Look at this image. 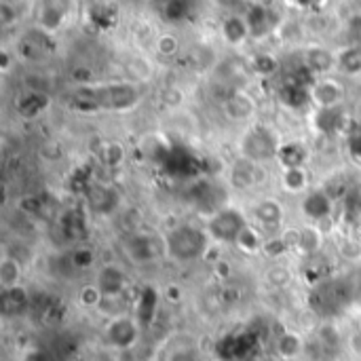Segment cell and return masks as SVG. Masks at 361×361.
Instances as JSON below:
<instances>
[{"label":"cell","mask_w":361,"mask_h":361,"mask_svg":"<svg viewBox=\"0 0 361 361\" xmlns=\"http://www.w3.org/2000/svg\"><path fill=\"white\" fill-rule=\"evenodd\" d=\"M76 95L89 99L95 110H112L127 112L140 104V89L129 80L121 82H104V85H82Z\"/></svg>","instance_id":"1"},{"label":"cell","mask_w":361,"mask_h":361,"mask_svg":"<svg viewBox=\"0 0 361 361\" xmlns=\"http://www.w3.org/2000/svg\"><path fill=\"white\" fill-rule=\"evenodd\" d=\"M165 254L180 264L195 262L205 256L209 247V235L203 228H197L192 224H180L167 231L163 239Z\"/></svg>","instance_id":"2"},{"label":"cell","mask_w":361,"mask_h":361,"mask_svg":"<svg viewBox=\"0 0 361 361\" xmlns=\"http://www.w3.org/2000/svg\"><path fill=\"white\" fill-rule=\"evenodd\" d=\"M239 146H241V159L264 165L267 161L277 159L283 142L279 140V135L273 127H269L264 123H256L254 127H250L245 131Z\"/></svg>","instance_id":"3"},{"label":"cell","mask_w":361,"mask_h":361,"mask_svg":"<svg viewBox=\"0 0 361 361\" xmlns=\"http://www.w3.org/2000/svg\"><path fill=\"white\" fill-rule=\"evenodd\" d=\"M247 226H250V222L243 216V212H239L235 207H222L220 212L209 216L205 231H207L209 239H214L218 243H233L235 245Z\"/></svg>","instance_id":"4"},{"label":"cell","mask_w":361,"mask_h":361,"mask_svg":"<svg viewBox=\"0 0 361 361\" xmlns=\"http://www.w3.org/2000/svg\"><path fill=\"white\" fill-rule=\"evenodd\" d=\"M309 95L319 110H338L347 99V87L341 78L317 76L309 85Z\"/></svg>","instance_id":"5"},{"label":"cell","mask_w":361,"mask_h":361,"mask_svg":"<svg viewBox=\"0 0 361 361\" xmlns=\"http://www.w3.org/2000/svg\"><path fill=\"white\" fill-rule=\"evenodd\" d=\"M140 324L135 317L129 315H118L112 317L110 324L106 326V345L114 351H129L135 347L137 338H140Z\"/></svg>","instance_id":"6"},{"label":"cell","mask_w":361,"mask_h":361,"mask_svg":"<svg viewBox=\"0 0 361 361\" xmlns=\"http://www.w3.org/2000/svg\"><path fill=\"white\" fill-rule=\"evenodd\" d=\"M258 110V102L256 97L241 87H235L224 99H222V112L228 121L235 123H247L256 116Z\"/></svg>","instance_id":"7"},{"label":"cell","mask_w":361,"mask_h":361,"mask_svg":"<svg viewBox=\"0 0 361 361\" xmlns=\"http://www.w3.org/2000/svg\"><path fill=\"white\" fill-rule=\"evenodd\" d=\"M125 252H127L131 262H135V264H150L159 256L161 245H159L157 237H152L150 233L137 231V233H131L127 237Z\"/></svg>","instance_id":"8"},{"label":"cell","mask_w":361,"mask_h":361,"mask_svg":"<svg viewBox=\"0 0 361 361\" xmlns=\"http://www.w3.org/2000/svg\"><path fill=\"white\" fill-rule=\"evenodd\" d=\"M231 184L239 190H252L256 186H260L267 178L264 165L247 161V159H239L233 163L231 167Z\"/></svg>","instance_id":"9"},{"label":"cell","mask_w":361,"mask_h":361,"mask_svg":"<svg viewBox=\"0 0 361 361\" xmlns=\"http://www.w3.org/2000/svg\"><path fill=\"white\" fill-rule=\"evenodd\" d=\"M283 241L290 250H298L305 256H313L324 247V233L322 228L307 224L302 228H292L290 237L283 235Z\"/></svg>","instance_id":"10"},{"label":"cell","mask_w":361,"mask_h":361,"mask_svg":"<svg viewBox=\"0 0 361 361\" xmlns=\"http://www.w3.org/2000/svg\"><path fill=\"white\" fill-rule=\"evenodd\" d=\"M97 290L102 292L104 300H118L125 294L127 288V275L121 267L116 264H104L97 273L95 279Z\"/></svg>","instance_id":"11"},{"label":"cell","mask_w":361,"mask_h":361,"mask_svg":"<svg viewBox=\"0 0 361 361\" xmlns=\"http://www.w3.org/2000/svg\"><path fill=\"white\" fill-rule=\"evenodd\" d=\"M302 66L317 76H328L334 68H338V55H334L326 47H307L302 51Z\"/></svg>","instance_id":"12"},{"label":"cell","mask_w":361,"mask_h":361,"mask_svg":"<svg viewBox=\"0 0 361 361\" xmlns=\"http://www.w3.org/2000/svg\"><path fill=\"white\" fill-rule=\"evenodd\" d=\"M300 209H302L305 218H309L313 222H322V220L330 218V214L334 209V199L328 195V190H313L302 197Z\"/></svg>","instance_id":"13"},{"label":"cell","mask_w":361,"mask_h":361,"mask_svg":"<svg viewBox=\"0 0 361 361\" xmlns=\"http://www.w3.org/2000/svg\"><path fill=\"white\" fill-rule=\"evenodd\" d=\"M51 106V97L47 91H36V89H27L25 93H21L15 99V110L21 118H36L40 116L47 108Z\"/></svg>","instance_id":"14"},{"label":"cell","mask_w":361,"mask_h":361,"mask_svg":"<svg viewBox=\"0 0 361 361\" xmlns=\"http://www.w3.org/2000/svg\"><path fill=\"white\" fill-rule=\"evenodd\" d=\"M275 353L283 361L300 360L307 353V338L300 332L286 330L283 334H279V338L275 343Z\"/></svg>","instance_id":"15"},{"label":"cell","mask_w":361,"mask_h":361,"mask_svg":"<svg viewBox=\"0 0 361 361\" xmlns=\"http://www.w3.org/2000/svg\"><path fill=\"white\" fill-rule=\"evenodd\" d=\"M279 97H281V102H283L288 108L298 110V108H302V106L311 99V95H309V85H305V82H302L300 78H296V76H290V78L281 85Z\"/></svg>","instance_id":"16"},{"label":"cell","mask_w":361,"mask_h":361,"mask_svg":"<svg viewBox=\"0 0 361 361\" xmlns=\"http://www.w3.org/2000/svg\"><path fill=\"white\" fill-rule=\"evenodd\" d=\"M87 201H89V207L97 214H112L116 207H118V195L108 188V186H95L87 192Z\"/></svg>","instance_id":"17"},{"label":"cell","mask_w":361,"mask_h":361,"mask_svg":"<svg viewBox=\"0 0 361 361\" xmlns=\"http://www.w3.org/2000/svg\"><path fill=\"white\" fill-rule=\"evenodd\" d=\"M220 34H222V38L228 44H241V42H245L252 36V30H250L245 17H241V15H228L222 21Z\"/></svg>","instance_id":"18"},{"label":"cell","mask_w":361,"mask_h":361,"mask_svg":"<svg viewBox=\"0 0 361 361\" xmlns=\"http://www.w3.org/2000/svg\"><path fill=\"white\" fill-rule=\"evenodd\" d=\"M254 218L264 228H277L281 224V220H283V207L275 199H264V201L256 203Z\"/></svg>","instance_id":"19"},{"label":"cell","mask_w":361,"mask_h":361,"mask_svg":"<svg viewBox=\"0 0 361 361\" xmlns=\"http://www.w3.org/2000/svg\"><path fill=\"white\" fill-rule=\"evenodd\" d=\"M277 159L281 161L283 169H302L309 159V150L302 142H288L281 146Z\"/></svg>","instance_id":"20"},{"label":"cell","mask_w":361,"mask_h":361,"mask_svg":"<svg viewBox=\"0 0 361 361\" xmlns=\"http://www.w3.org/2000/svg\"><path fill=\"white\" fill-rule=\"evenodd\" d=\"M245 21L252 30V36H262L267 32L273 30V21H271V11L269 6L264 4H254L250 6L247 15H245Z\"/></svg>","instance_id":"21"},{"label":"cell","mask_w":361,"mask_h":361,"mask_svg":"<svg viewBox=\"0 0 361 361\" xmlns=\"http://www.w3.org/2000/svg\"><path fill=\"white\" fill-rule=\"evenodd\" d=\"M157 292L152 290V288H146L142 294H140V298H137V302H135V319H137V324L144 328V326H148L150 322H152V317H154V311H157Z\"/></svg>","instance_id":"22"},{"label":"cell","mask_w":361,"mask_h":361,"mask_svg":"<svg viewBox=\"0 0 361 361\" xmlns=\"http://www.w3.org/2000/svg\"><path fill=\"white\" fill-rule=\"evenodd\" d=\"M40 8H42L38 13V25H40V30L42 32H55L63 23V19H66V11L59 4H55V2H44Z\"/></svg>","instance_id":"23"},{"label":"cell","mask_w":361,"mask_h":361,"mask_svg":"<svg viewBox=\"0 0 361 361\" xmlns=\"http://www.w3.org/2000/svg\"><path fill=\"white\" fill-rule=\"evenodd\" d=\"M27 302H30V294H27V290L23 286L2 290V309H4L6 315L23 311L27 307Z\"/></svg>","instance_id":"24"},{"label":"cell","mask_w":361,"mask_h":361,"mask_svg":"<svg viewBox=\"0 0 361 361\" xmlns=\"http://www.w3.org/2000/svg\"><path fill=\"white\" fill-rule=\"evenodd\" d=\"M61 231L68 239L72 241H78L85 233H87V222H85V216L78 212V209H70L63 214L61 218Z\"/></svg>","instance_id":"25"},{"label":"cell","mask_w":361,"mask_h":361,"mask_svg":"<svg viewBox=\"0 0 361 361\" xmlns=\"http://www.w3.org/2000/svg\"><path fill=\"white\" fill-rule=\"evenodd\" d=\"M315 341L328 351V353H336V351H341V347H343V334H341V330L334 326V324H322L319 328H317V334H315Z\"/></svg>","instance_id":"26"},{"label":"cell","mask_w":361,"mask_h":361,"mask_svg":"<svg viewBox=\"0 0 361 361\" xmlns=\"http://www.w3.org/2000/svg\"><path fill=\"white\" fill-rule=\"evenodd\" d=\"M19 281H21V267H19L17 258L2 256V262H0V286H2V290L21 286Z\"/></svg>","instance_id":"27"},{"label":"cell","mask_w":361,"mask_h":361,"mask_svg":"<svg viewBox=\"0 0 361 361\" xmlns=\"http://www.w3.org/2000/svg\"><path fill=\"white\" fill-rule=\"evenodd\" d=\"M338 70L343 74H360L361 72V44L345 47L338 53Z\"/></svg>","instance_id":"28"},{"label":"cell","mask_w":361,"mask_h":361,"mask_svg":"<svg viewBox=\"0 0 361 361\" xmlns=\"http://www.w3.org/2000/svg\"><path fill=\"white\" fill-rule=\"evenodd\" d=\"M264 281H267V286L273 288V290H286V288L292 286L294 275H292V271H290L288 267H283V264H271V267L267 269V273H264Z\"/></svg>","instance_id":"29"},{"label":"cell","mask_w":361,"mask_h":361,"mask_svg":"<svg viewBox=\"0 0 361 361\" xmlns=\"http://www.w3.org/2000/svg\"><path fill=\"white\" fill-rule=\"evenodd\" d=\"M152 63L148 61V59H144V57H133V59H129L127 63H125V80H129V82H133L135 85V80H148L150 76H152Z\"/></svg>","instance_id":"30"},{"label":"cell","mask_w":361,"mask_h":361,"mask_svg":"<svg viewBox=\"0 0 361 361\" xmlns=\"http://www.w3.org/2000/svg\"><path fill=\"white\" fill-rule=\"evenodd\" d=\"M281 184L288 192L292 195H300L305 192V188L309 186V173L307 169H286L283 171V178H281Z\"/></svg>","instance_id":"31"},{"label":"cell","mask_w":361,"mask_h":361,"mask_svg":"<svg viewBox=\"0 0 361 361\" xmlns=\"http://www.w3.org/2000/svg\"><path fill=\"white\" fill-rule=\"evenodd\" d=\"M252 70L258 76H271V74H275L279 70V61L271 53H256L252 57Z\"/></svg>","instance_id":"32"},{"label":"cell","mask_w":361,"mask_h":361,"mask_svg":"<svg viewBox=\"0 0 361 361\" xmlns=\"http://www.w3.org/2000/svg\"><path fill=\"white\" fill-rule=\"evenodd\" d=\"M235 245H237L243 254H256V252H260V250L264 247V241H262V237H260V233H258L256 228L247 226Z\"/></svg>","instance_id":"33"},{"label":"cell","mask_w":361,"mask_h":361,"mask_svg":"<svg viewBox=\"0 0 361 361\" xmlns=\"http://www.w3.org/2000/svg\"><path fill=\"white\" fill-rule=\"evenodd\" d=\"M99 159H102V163L108 165V167L121 165V163L125 161V148H123V144H118V142H108V144H104L102 150H99Z\"/></svg>","instance_id":"34"},{"label":"cell","mask_w":361,"mask_h":361,"mask_svg":"<svg viewBox=\"0 0 361 361\" xmlns=\"http://www.w3.org/2000/svg\"><path fill=\"white\" fill-rule=\"evenodd\" d=\"M317 123H319V129H322V131L332 133V131H338V129H341L343 114H341V110H319Z\"/></svg>","instance_id":"35"},{"label":"cell","mask_w":361,"mask_h":361,"mask_svg":"<svg viewBox=\"0 0 361 361\" xmlns=\"http://www.w3.org/2000/svg\"><path fill=\"white\" fill-rule=\"evenodd\" d=\"M70 264L78 271L91 269L95 264V252L91 247H76L70 254Z\"/></svg>","instance_id":"36"},{"label":"cell","mask_w":361,"mask_h":361,"mask_svg":"<svg viewBox=\"0 0 361 361\" xmlns=\"http://www.w3.org/2000/svg\"><path fill=\"white\" fill-rule=\"evenodd\" d=\"M157 47V53L163 55V57H171L180 51V40L173 36V34H161L154 42Z\"/></svg>","instance_id":"37"},{"label":"cell","mask_w":361,"mask_h":361,"mask_svg":"<svg viewBox=\"0 0 361 361\" xmlns=\"http://www.w3.org/2000/svg\"><path fill=\"white\" fill-rule=\"evenodd\" d=\"M78 298H80V302H82L85 307H102V302H104V296H102V292L97 290L95 283L85 286V288L80 290Z\"/></svg>","instance_id":"38"},{"label":"cell","mask_w":361,"mask_h":361,"mask_svg":"<svg viewBox=\"0 0 361 361\" xmlns=\"http://www.w3.org/2000/svg\"><path fill=\"white\" fill-rule=\"evenodd\" d=\"M190 6L186 4V2H169V4H165V17L169 19V21H182V19H186L188 17V11Z\"/></svg>","instance_id":"39"},{"label":"cell","mask_w":361,"mask_h":361,"mask_svg":"<svg viewBox=\"0 0 361 361\" xmlns=\"http://www.w3.org/2000/svg\"><path fill=\"white\" fill-rule=\"evenodd\" d=\"M341 254L347 258V260H355L361 256V247L355 241H345L343 247H341Z\"/></svg>","instance_id":"40"},{"label":"cell","mask_w":361,"mask_h":361,"mask_svg":"<svg viewBox=\"0 0 361 361\" xmlns=\"http://www.w3.org/2000/svg\"><path fill=\"white\" fill-rule=\"evenodd\" d=\"M351 150H353V154H357L361 159V131H357V133L351 137Z\"/></svg>","instance_id":"41"},{"label":"cell","mask_w":361,"mask_h":361,"mask_svg":"<svg viewBox=\"0 0 361 361\" xmlns=\"http://www.w3.org/2000/svg\"><path fill=\"white\" fill-rule=\"evenodd\" d=\"M23 361H47V353H42V351H32Z\"/></svg>","instance_id":"42"},{"label":"cell","mask_w":361,"mask_h":361,"mask_svg":"<svg viewBox=\"0 0 361 361\" xmlns=\"http://www.w3.org/2000/svg\"><path fill=\"white\" fill-rule=\"evenodd\" d=\"M353 116L357 118V123L361 125V99H357V102H355V106H353Z\"/></svg>","instance_id":"43"},{"label":"cell","mask_w":361,"mask_h":361,"mask_svg":"<svg viewBox=\"0 0 361 361\" xmlns=\"http://www.w3.org/2000/svg\"><path fill=\"white\" fill-rule=\"evenodd\" d=\"M353 286H355V300L361 302V277L357 281H353Z\"/></svg>","instance_id":"44"},{"label":"cell","mask_w":361,"mask_h":361,"mask_svg":"<svg viewBox=\"0 0 361 361\" xmlns=\"http://www.w3.org/2000/svg\"><path fill=\"white\" fill-rule=\"evenodd\" d=\"M360 330H361V326H360Z\"/></svg>","instance_id":"45"}]
</instances>
